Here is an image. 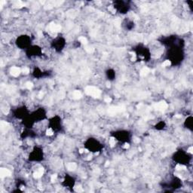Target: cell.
<instances>
[{
    "label": "cell",
    "mask_w": 193,
    "mask_h": 193,
    "mask_svg": "<svg viewBox=\"0 0 193 193\" xmlns=\"http://www.w3.org/2000/svg\"><path fill=\"white\" fill-rule=\"evenodd\" d=\"M15 43L17 44V47L20 48L21 49H27L30 47L31 39L29 38V36H20L16 39Z\"/></svg>",
    "instance_id": "cell-1"
},
{
    "label": "cell",
    "mask_w": 193,
    "mask_h": 193,
    "mask_svg": "<svg viewBox=\"0 0 193 193\" xmlns=\"http://www.w3.org/2000/svg\"><path fill=\"white\" fill-rule=\"evenodd\" d=\"M85 147H86L89 151L93 152H99V150L101 149L100 143L97 141H96V140H94L93 138H90V139L86 142Z\"/></svg>",
    "instance_id": "cell-2"
},
{
    "label": "cell",
    "mask_w": 193,
    "mask_h": 193,
    "mask_svg": "<svg viewBox=\"0 0 193 193\" xmlns=\"http://www.w3.org/2000/svg\"><path fill=\"white\" fill-rule=\"evenodd\" d=\"M113 7L115 10L120 11V13H126L129 9L130 6L128 2L124 1H115L113 2Z\"/></svg>",
    "instance_id": "cell-3"
},
{
    "label": "cell",
    "mask_w": 193,
    "mask_h": 193,
    "mask_svg": "<svg viewBox=\"0 0 193 193\" xmlns=\"http://www.w3.org/2000/svg\"><path fill=\"white\" fill-rule=\"evenodd\" d=\"M29 160L31 161H41L43 158V152L39 148H34L32 152L29 154Z\"/></svg>",
    "instance_id": "cell-4"
},
{
    "label": "cell",
    "mask_w": 193,
    "mask_h": 193,
    "mask_svg": "<svg viewBox=\"0 0 193 193\" xmlns=\"http://www.w3.org/2000/svg\"><path fill=\"white\" fill-rule=\"evenodd\" d=\"M53 46L55 50L60 52L62 49H64V47L65 46V40L62 38H59V39H56L55 42L53 43Z\"/></svg>",
    "instance_id": "cell-5"
},
{
    "label": "cell",
    "mask_w": 193,
    "mask_h": 193,
    "mask_svg": "<svg viewBox=\"0 0 193 193\" xmlns=\"http://www.w3.org/2000/svg\"><path fill=\"white\" fill-rule=\"evenodd\" d=\"M114 137H115L116 140H118V141H127V140L129 138V133L127 131H118L116 132L115 136Z\"/></svg>",
    "instance_id": "cell-6"
},
{
    "label": "cell",
    "mask_w": 193,
    "mask_h": 193,
    "mask_svg": "<svg viewBox=\"0 0 193 193\" xmlns=\"http://www.w3.org/2000/svg\"><path fill=\"white\" fill-rule=\"evenodd\" d=\"M28 49V52L29 54V57H37L39 55L41 52V48L38 46H30Z\"/></svg>",
    "instance_id": "cell-7"
},
{
    "label": "cell",
    "mask_w": 193,
    "mask_h": 193,
    "mask_svg": "<svg viewBox=\"0 0 193 193\" xmlns=\"http://www.w3.org/2000/svg\"><path fill=\"white\" fill-rule=\"evenodd\" d=\"M106 75L110 80H113V79H114L115 77V71L113 70H109L106 72Z\"/></svg>",
    "instance_id": "cell-8"
},
{
    "label": "cell",
    "mask_w": 193,
    "mask_h": 193,
    "mask_svg": "<svg viewBox=\"0 0 193 193\" xmlns=\"http://www.w3.org/2000/svg\"><path fill=\"white\" fill-rule=\"evenodd\" d=\"M186 125V128H191L192 129V117H189L186 120V122H185Z\"/></svg>",
    "instance_id": "cell-9"
},
{
    "label": "cell",
    "mask_w": 193,
    "mask_h": 193,
    "mask_svg": "<svg viewBox=\"0 0 193 193\" xmlns=\"http://www.w3.org/2000/svg\"><path fill=\"white\" fill-rule=\"evenodd\" d=\"M164 122H161L158 123L157 125H156V128H157V129L160 130V129H162V128H164Z\"/></svg>",
    "instance_id": "cell-10"
}]
</instances>
